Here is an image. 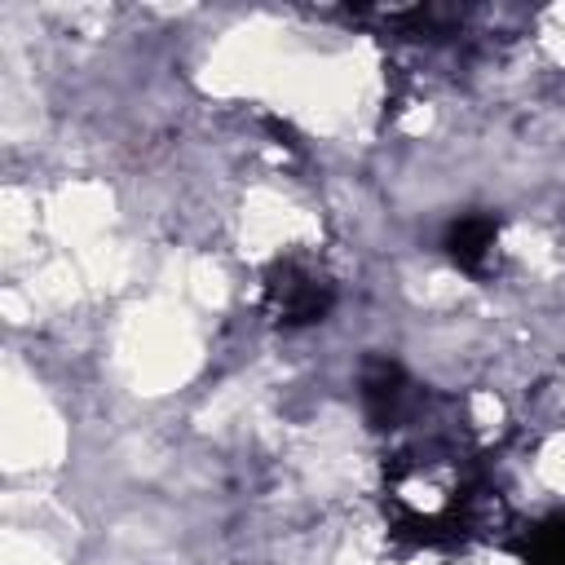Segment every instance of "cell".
<instances>
[{
  "instance_id": "cell-2",
  "label": "cell",
  "mask_w": 565,
  "mask_h": 565,
  "mask_svg": "<svg viewBox=\"0 0 565 565\" xmlns=\"http://www.w3.org/2000/svg\"><path fill=\"white\" fill-rule=\"evenodd\" d=\"M402 402H406V375L397 362L388 358H371L362 366V406L371 415L375 428H388L397 415H402Z\"/></svg>"
},
{
  "instance_id": "cell-4",
  "label": "cell",
  "mask_w": 565,
  "mask_h": 565,
  "mask_svg": "<svg viewBox=\"0 0 565 565\" xmlns=\"http://www.w3.org/2000/svg\"><path fill=\"white\" fill-rule=\"evenodd\" d=\"M525 565H565V516H547L521 543Z\"/></svg>"
},
{
  "instance_id": "cell-1",
  "label": "cell",
  "mask_w": 565,
  "mask_h": 565,
  "mask_svg": "<svg viewBox=\"0 0 565 565\" xmlns=\"http://www.w3.org/2000/svg\"><path fill=\"white\" fill-rule=\"evenodd\" d=\"M335 300V287L300 265V260H278L269 274H265V313L282 327H309V322H322L327 309Z\"/></svg>"
},
{
  "instance_id": "cell-3",
  "label": "cell",
  "mask_w": 565,
  "mask_h": 565,
  "mask_svg": "<svg viewBox=\"0 0 565 565\" xmlns=\"http://www.w3.org/2000/svg\"><path fill=\"white\" fill-rule=\"evenodd\" d=\"M494 243H499V225L490 221V216H459L450 230H446V256L463 269V274H481L486 269V260H490V252H494Z\"/></svg>"
}]
</instances>
